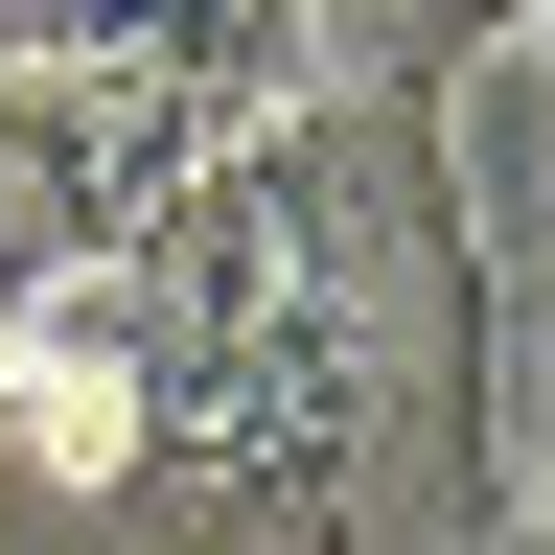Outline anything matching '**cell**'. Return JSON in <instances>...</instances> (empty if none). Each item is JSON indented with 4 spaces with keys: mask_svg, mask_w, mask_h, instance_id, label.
I'll return each instance as SVG.
<instances>
[{
    "mask_svg": "<svg viewBox=\"0 0 555 555\" xmlns=\"http://www.w3.org/2000/svg\"><path fill=\"white\" fill-rule=\"evenodd\" d=\"M139 324V486H185L232 555H347L371 463L416 440V163L393 116H255L116 255Z\"/></svg>",
    "mask_w": 555,
    "mask_h": 555,
    "instance_id": "cell-1",
    "label": "cell"
},
{
    "mask_svg": "<svg viewBox=\"0 0 555 555\" xmlns=\"http://www.w3.org/2000/svg\"><path fill=\"white\" fill-rule=\"evenodd\" d=\"M24 69L185 93L208 139H255V116H324V0H24Z\"/></svg>",
    "mask_w": 555,
    "mask_h": 555,
    "instance_id": "cell-2",
    "label": "cell"
},
{
    "mask_svg": "<svg viewBox=\"0 0 555 555\" xmlns=\"http://www.w3.org/2000/svg\"><path fill=\"white\" fill-rule=\"evenodd\" d=\"M0 416H24L47 486H139V324H116V255L93 278H0Z\"/></svg>",
    "mask_w": 555,
    "mask_h": 555,
    "instance_id": "cell-3",
    "label": "cell"
},
{
    "mask_svg": "<svg viewBox=\"0 0 555 555\" xmlns=\"http://www.w3.org/2000/svg\"><path fill=\"white\" fill-rule=\"evenodd\" d=\"M509 416H532V463H509V532L555 555V255H532V371H509Z\"/></svg>",
    "mask_w": 555,
    "mask_h": 555,
    "instance_id": "cell-4",
    "label": "cell"
},
{
    "mask_svg": "<svg viewBox=\"0 0 555 555\" xmlns=\"http://www.w3.org/2000/svg\"><path fill=\"white\" fill-rule=\"evenodd\" d=\"M0 69H24V0H0Z\"/></svg>",
    "mask_w": 555,
    "mask_h": 555,
    "instance_id": "cell-5",
    "label": "cell"
},
{
    "mask_svg": "<svg viewBox=\"0 0 555 555\" xmlns=\"http://www.w3.org/2000/svg\"><path fill=\"white\" fill-rule=\"evenodd\" d=\"M463 555H532V532H463Z\"/></svg>",
    "mask_w": 555,
    "mask_h": 555,
    "instance_id": "cell-6",
    "label": "cell"
}]
</instances>
